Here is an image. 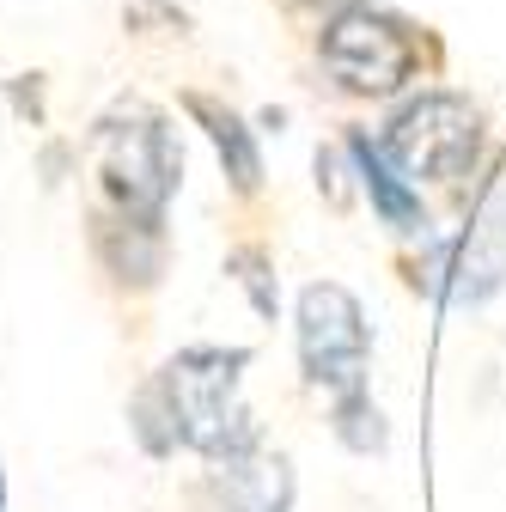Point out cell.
<instances>
[{
	"label": "cell",
	"mask_w": 506,
	"mask_h": 512,
	"mask_svg": "<svg viewBox=\"0 0 506 512\" xmlns=\"http://www.w3.org/2000/svg\"><path fill=\"white\" fill-rule=\"evenodd\" d=\"M183 183V147L147 98H116L86 135L92 226H165Z\"/></svg>",
	"instance_id": "obj_1"
},
{
	"label": "cell",
	"mask_w": 506,
	"mask_h": 512,
	"mask_svg": "<svg viewBox=\"0 0 506 512\" xmlns=\"http://www.w3.org/2000/svg\"><path fill=\"white\" fill-rule=\"evenodd\" d=\"M244 366H250V348H183L153 372L177 409L183 445L208 464L244 458L263 445L257 415L244 409Z\"/></svg>",
	"instance_id": "obj_2"
},
{
	"label": "cell",
	"mask_w": 506,
	"mask_h": 512,
	"mask_svg": "<svg viewBox=\"0 0 506 512\" xmlns=\"http://www.w3.org/2000/svg\"><path fill=\"white\" fill-rule=\"evenodd\" d=\"M293 342H299V372H305L311 391H324L330 403L366 391L372 324H366L360 299H354L342 281H311V287H299Z\"/></svg>",
	"instance_id": "obj_3"
},
{
	"label": "cell",
	"mask_w": 506,
	"mask_h": 512,
	"mask_svg": "<svg viewBox=\"0 0 506 512\" xmlns=\"http://www.w3.org/2000/svg\"><path fill=\"white\" fill-rule=\"evenodd\" d=\"M378 147L397 159L403 177L458 183L482 159V110L470 98H458V92H421L415 104H403L391 116Z\"/></svg>",
	"instance_id": "obj_4"
},
{
	"label": "cell",
	"mask_w": 506,
	"mask_h": 512,
	"mask_svg": "<svg viewBox=\"0 0 506 512\" xmlns=\"http://www.w3.org/2000/svg\"><path fill=\"white\" fill-rule=\"evenodd\" d=\"M318 55L342 92L354 98H391L415 80L421 68V43L403 19L391 13H372V7H354V13H336L318 37Z\"/></svg>",
	"instance_id": "obj_5"
},
{
	"label": "cell",
	"mask_w": 506,
	"mask_h": 512,
	"mask_svg": "<svg viewBox=\"0 0 506 512\" xmlns=\"http://www.w3.org/2000/svg\"><path fill=\"white\" fill-rule=\"evenodd\" d=\"M500 281H506V250L488 226L464 238H439L427 250V269H415V287L433 293L439 305H482L500 293Z\"/></svg>",
	"instance_id": "obj_6"
},
{
	"label": "cell",
	"mask_w": 506,
	"mask_h": 512,
	"mask_svg": "<svg viewBox=\"0 0 506 512\" xmlns=\"http://www.w3.org/2000/svg\"><path fill=\"white\" fill-rule=\"evenodd\" d=\"M208 488L232 506V512H293V464L269 445L244 458H226L208 470Z\"/></svg>",
	"instance_id": "obj_7"
},
{
	"label": "cell",
	"mask_w": 506,
	"mask_h": 512,
	"mask_svg": "<svg viewBox=\"0 0 506 512\" xmlns=\"http://www.w3.org/2000/svg\"><path fill=\"white\" fill-rule=\"evenodd\" d=\"M348 159H354V171H360V189L372 196V208L385 214V226H397V232H421V226H427L421 189L397 171V159H391L385 147H372L366 135H348Z\"/></svg>",
	"instance_id": "obj_8"
},
{
	"label": "cell",
	"mask_w": 506,
	"mask_h": 512,
	"mask_svg": "<svg viewBox=\"0 0 506 512\" xmlns=\"http://www.w3.org/2000/svg\"><path fill=\"white\" fill-rule=\"evenodd\" d=\"M183 110L208 128V141H214V153H220V165H226L238 196H257V189H263V153H257V135L244 128V116L226 110V104H214V98H202V92H189Z\"/></svg>",
	"instance_id": "obj_9"
},
{
	"label": "cell",
	"mask_w": 506,
	"mask_h": 512,
	"mask_svg": "<svg viewBox=\"0 0 506 512\" xmlns=\"http://www.w3.org/2000/svg\"><path fill=\"white\" fill-rule=\"evenodd\" d=\"M129 433L141 439V452H147V458H171L177 445H183L177 409H171V397H165V384H159V378H147L141 391H135V403H129Z\"/></svg>",
	"instance_id": "obj_10"
},
{
	"label": "cell",
	"mask_w": 506,
	"mask_h": 512,
	"mask_svg": "<svg viewBox=\"0 0 506 512\" xmlns=\"http://www.w3.org/2000/svg\"><path fill=\"white\" fill-rule=\"evenodd\" d=\"M330 427H336V439L348 445V452H360V458L385 452V439H391V427H385V409H378L366 391H354V397H336V409H330Z\"/></svg>",
	"instance_id": "obj_11"
},
{
	"label": "cell",
	"mask_w": 506,
	"mask_h": 512,
	"mask_svg": "<svg viewBox=\"0 0 506 512\" xmlns=\"http://www.w3.org/2000/svg\"><path fill=\"white\" fill-rule=\"evenodd\" d=\"M226 269H232V281L250 293V311H257V317H275L281 293H275V269H269V256H263L257 244H238V250L226 256Z\"/></svg>",
	"instance_id": "obj_12"
},
{
	"label": "cell",
	"mask_w": 506,
	"mask_h": 512,
	"mask_svg": "<svg viewBox=\"0 0 506 512\" xmlns=\"http://www.w3.org/2000/svg\"><path fill=\"white\" fill-rule=\"evenodd\" d=\"M293 7H305V13H324V19H336V13H354L360 0H293Z\"/></svg>",
	"instance_id": "obj_13"
},
{
	"label": "cell",
	"mask_w": 506,
	"mask_h": 512,
	"mask_svg": "<svg viewBox=\"0 0 506 512\" xmlns=\"http://www.w3.org/2000/svg\"><path fill=\"white\" fill-rule=\"evenodd\" d=\"M189 512H232V506H226V500H220V494L202 482V488H196V500H189Z\"/></svg>",
	"instance_id": "obj_14"
},
{
	"label": "cell",
	"mask_w": 506,
	"mask_h": 512,
	"mask_svg": "<svg viewBox=\"0 0 506 512\" xmlns=\"http://www.w3.org/2000/svg\"><path fill=\"white\" fill-rule=\"evenodd\" d=\"M0 512H7V476H0Z\"/></svg>",
	"instance_id": "obj_15"
}]
</instances>
